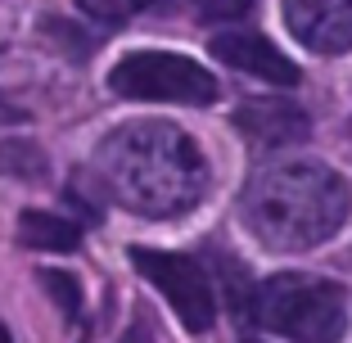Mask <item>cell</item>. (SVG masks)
I'll list each match as a JSON object with an SVG mask.
<instances>
[{"instance_id": "cell-1", "label": "cell", "mask_w": 352, "mask_h": 343, "mask_svg": "<svg viewBox=\"0 0 352 343\" xmlns=\"http://www.w3.org/2000/svg\"><path fill=\"white\" fill-rule=\"evenodd\" d=\"M104 195L135 217H181L199 203L208 167L199 145L167 122H126L95 154Z\"/></svg>"}, {"instance_id": "cell-2", "label": "cell", "mask_w": 352, "mask_h": 343, "mask_svg": "<svg viewBox=\"0 0 352 343\" xmlns=\"http://www.w3.org/2000/svg\"><path fill=\"white\" fill-rule=\"evenodd\" d=\"M352 195L339 172L325 163H276L249 181L244 221L249 230L280 253L316 249L348 221Z\"/></svg>"}, {"instance_id": "cell-3", "label": "cell", "mask_w": 352, "mask_h": 343, "mask_svg": "<svg viewBox=\"0 0 352 343\" xmlns=\"http://www.w3.org/2000/svg\"><path fill=\"white\" fill-rule=\"evenodd\" d=\"M244 316L258 330H271L294 343H339L348 330V298H343V285L325 276L280 271L258 289H249Z\"/></svg>"}, {"instance_id": "cell-4", "label": "cell", "mask_w": 352, "mask_h": 343, "mask_svg": "<svg viewBox=\"0 0 352 343\" xmlns=\"http://www.w3.org/2000/svg\"><path fill=\"white\" fill-rule=\"evenodd\" d=\"M109 91L122 95V100H149V104H212L217 77L186 54L135 50L113 63Z\"/></svg>"}, {"instance_id": "cell-5", "label": "cell", "mask_w": 352, "mask_h": 343, "mask_svg": "<svg viewBox=\"0 0 352 343\" xmlns=\"http://www.w3.org/2000/svg\"><path fill=\"white\" fill-rule=\"evenodd\" d=\"M135 271L172 302L176 321L186 325L190 334H204L212 330L217 321V294H212V280H208L204 262L186 258V253H163V249H131Z\"/></svg>"}, {"instance_id": "cell-6", "label": "cell", "mask_w": 352, "mask_h": 343, "mask_svg": "<svg viewBox=\"0 0 352 343\" xmlns=\"http://www.w3.org/2000/svg\"><path fill=\"white\" fill-rule=\"evenodd\" d=\"M285 27L298 45L316 54L352 50V0H285Z\"/></svg>"}, {"instance_id": "cell-7", "label": "cell", "mask_w": 352, "mask_h": 343, "mask_svg": "<svg viewBox=\"0 0 352 343\" xmlns=\"http://www.w3.org/2000/svg\"><path fill=\"white\" fill-rule=\"evenodd\" d=\"M212 54H217L221 63H230V68H239V73L271 82V86H298L302 82L298 63H294L289 54H280L258 32H239V27L221 32V36H212Z\"/></svg>"}, {"instance_id": "cell-8", "label": "cell", "mask_w": 352, "mask_h": 343, "mask_svg": "<svg viewBox=\"0 0 352 343\" xmlns=\"http://www.w3.org/2000/svg\"><path fill=\"white\" fill-rule=\"evenodd\" d=\"M235 126L262 149H280V145H298L307 140L311 118L302 113L294 100H244L235 109Z\"/></svg>"}, {"instance_id": "cell-9", "label": "cell", "mask_w": 352, "mask_h": 343, "mask_svg": "<svg viewBox=\"0 0 352 343\" xmlns=\"http://www.w3.org/2000/svg\"><path fill=\"white\" fill-rule=\"evenodd\" d=\"M19 239L32 249H50V253H77L82 249V226L77 221H63L54 212H23L19 217Z\"/></svg>"}, {"instance_id": "cell-10", "label": "cell", "mask_w": 352, "mask_h": 343, "mask_svg": "<svg viewBox=\"0 0 352 343\" xmlns=\"http://www.w3.org/2000/svg\"><path fill=\"white\" fill-rule=\"evenodd\" d=\"M0 172L10 177H23V181H41L45 177V154L28 140H5L0 145Z\"/></svg>"}, {"instance_id": "cell-11", "label": "cell", "mask_w": 352, "mask_h": 343, "mask_svg": "<svg viewBox=\"0 0 352 343\" xmlns=\"http://www.w3.org/2000/svg\"><path fill=\"white\" fill-rule=\"evenodd\" d=\"M41 285L68 321H82V285H77L68 271H41Z\"/></svg>"}, {"instance_id": "cell-12", "label": "cell", "mask_w": 352, "mask_h": 343, "mask_svg": "<svg viewBox=\"0 0 352 343\" xmlns=\"http://www.w3.org/2000/svg\"><path fill=\"white\" fill-rule=\"evenodd\" d=\"M158 5H172V0H82V10L100 23H126V19H135V14H145V10H158Z\"/></svg>"}, {"instance_id": "cell-13", "label": "cell", "mask_w": 352, "mask_h": 343, "mask_svg": "<svg viewBox=\"0 0 352 343\" xmlns=\"http://www.w3.org/2000/svg\"><path fill=\"white\" fill-rule=\"evenodd\" d=\"M253 0H199V14L204 19H239Z\"/></svg>"}, {"instance_id": "cell-14", "label": "cell", "mask_w": 352, "mask_h": 343, "mask_svg": "<svg viewBox=\"0 0 352 343\" xmlns=\"http://www.w3.org/2000/svg\"><path fill=\"white\" fill-rule=\"evenodd\" d=\"M122 343H154V325L145 321V316H135L131 325H126V334H122Z\"/></svg>"}, {"instance_id": "cell-15", "label": "cell", "mask_w": 352, "mask_h": 343, "mask_svg": "<svg viewBox=\"0 0 352 343\" xmlns=\"http://www.w3.org/2000/svg\"><path fill=\"white\" fill-rule=\"evenodd\" d=\"M0 343H14V339H10V330H5V325H0Z\"/></svg>"}, {"instance_id": "cell-16", "label": "cell", "mask_w": 352, "mask_h": 343, "mask_svg": "<svg viewBox=\"0 0 352 343\" xmlns=\"http://www.w3.org/2000/svg\"><path fill=\"white\" fill-rule=\"evenodd\" d=\"M244 343H262V339H244Z\"/></svg>"}]
</instances>
